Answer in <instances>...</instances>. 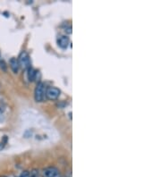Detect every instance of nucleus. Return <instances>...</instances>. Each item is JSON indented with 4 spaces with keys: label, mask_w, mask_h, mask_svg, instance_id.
<instances>
[{
    "label": "nucleus",
    "mask_w": 161,
    "mask_h": 177,
    "mask_svg": "<svg viewBox=\"0 0 161 177\" xmlns=\"http://www.w3.org/2000/svg\"><path fill=\"white\" fill-rule=\"evenodd\" d=\"M45 97V85L43 82H39L35 88L34 99L37 102H42Z\"/></svg>",
    "instance_id": "f03ea898"
},
{
    "label": "nucleus",
    "mask_w": 161,
    "mask_h": 177,
    "mask_svg": "<svg viewBox=\"0 0 161 177\" xmlns=\"http://www.w3.org/2000/svg\"><path fill=\"white\" fill-rule=\"evenodd\" d=\"M27 70H28V79H29V81H33L36 79V75H37L38 72L34 68H32L31 66L29 67Z\"/></svg>",
    "instance_id": "0eeeda50"
},
{
    "label": "nucleus",
    "mask_w": 161,
    "mask_h": 177,
    "mask_svg": "<svg viewBox=\"0 0 161 177\" xmlns=\"http://www.w3.org/2000/svg\"><path fill=\"white\" fill-rule=\"evenodd\" d=\"M17 60H18V63H19L20 67H22V69L27 70L29 67H31L30 56L28 55V53L26 51H22L21 54H20V56H19V58L17 59Z\"/></svg>",
    "instance_id": "f257e3e1"
},
{
    "label": "nucleus",
    "mask_w": 161,
    "mask_h": 177,
    "mask_svg": "<svg viewBox=\"0 0 161 177\" xmlns=\"http://www.w3.org/2000/svg\"><path fill=\"white\" fill-rule=\"evenodd\" d=\"M4 121V117H3V111L0 109V122Z\"/></svg>",
    "instance_id": "f8f14e48"
},
{
    "label": "nucleus",
    "mask_w": 161,
    "mask_h": 177,
    "mask_svg": "<svg viewBox=\"0 0 161 177\" xmlns=\"http://www.w3.org/2000/svg\"><path fill=\"white\" fill-rule=\"evenodd\" d=\"M59 176H60V172L55 167H47L43 171V177H59Z\"/></svg>",
    "instance_id": "20e7f679"
},
{
    "label": "nucleus",
    "mask_w": 161,
    "mask_h": 177,
    "mask_svg": "<svg viewBox=\"0 0 161 177\" xmlns=\"http://www.w3.org/2000/svg\"><path fill=\"white\" fill-rule=\"evenodd\" d=\"M64 31L67 32L68 34H71V33H72V26L69 25L68 27H65V28H64Z\"/></svg>",
    "instance_id": "9d476101"
},
{
    "label": "nucleus",
    "mask_w": 161,
    "mask_h": 177,
    "mask_svg": "<svg viewBox=\"0 0 161 177\" xmlns=\"http://www.w3.org/2000/svg\"><path fill=\"white\" fill-rule=\"evenodd\" d=\"M69 44H70V39L67 36H60L57 39V45L63 49H67Z\"/></svg>",
    "instance_id": "39448f33"
},
{
    "label": "nucleus",
    "mask_w": 161,
    "mask_h": 177,
    "mask_svg": "<svg viewBox=\"0 0 161 177\" xmlns=\"http://www.w3.org/2000/svg\"><path fill=\"white\" fill-rule=\"evenodd\" d=\"M45 95L48 99L49 100H55L60 95V90L55 87H49L47 90L45 91Z\"/></svg>",
    "instance_id": "7ed1b4c3"
},
{
    "label": "nucleus",
    "mask_w": 161,
    "mask_h": 177,
    "mask_svg": "<svg viewBox=\"0 0 161 177\" xmlns=\"http://www.w3.org/2000/svg\"><path fill=\"white\" fill-rule=\"evenodd\" d=\"M9 63H10V67L12 69V71L14 72V73H17L18 71H19V68H20V65H19V63H18V60L15 58H12L9 61Z\"/></svg>",
    "instance_id": "423d86ee"
},
{
    "label": "nucleus",
    "mask_w": 161,
    "mask_h": 177,
    "mask_svg": "<svg viewBox=\"0 0 161 177\" xmlns=\"http://www.w3.org/2000/svg\"><path fill=\"white\" fill-rule=\"evenodd\" d=\"M30 177H39V171L37 169H33L30 173Z\"/></svg>",
    "instance_id": "6e6552de"
},
{
    "label": "nucleus",
    "mask_w": 161,
    "mask_h": 177,
    "mask_svg": "<svg viewBox=\"0 0 161 177\" xmlns=\"http://www.w3.org/2000/svg\"><path fill=\"white\" fill-rule=\"evenodd\" d=\"M19 177H30V173L28 171H24L21 174V176Z\"/></svg>",
    "instance_id": "9b49d317"
},
{
    "label": "nucleus",
    "mask_w": 161,
    "mask_h": 177,
    "mask_svg": "<svg viewBox=\"0 0 161 177\" xmlns=\"http://www.w3.org/2000/svg\"><path fill=\"white\" fill-rule=\"evenodd\" d=\"M0 177H6V176H0Z\"/></svg>",
    "instance_id": "ddd939ff"
},
{
    "label": "nucleus",
    "mask_w": 161,
    "mask_h": 177,
    "mask_svg": "<svg viewBox=\"0 0 161 177\" xmlns=\"http://www.w3.org/2000/svg\"><path fill=\"white\" fill-rule=\"evenodd\" d=\"M0 68L3 70V71H6V68H7V66H6V63H5V62L4 61V60H1L0 61Z\"/></svg>",
    "instance_id": "1a4fd4ad"
}]
</instances>
